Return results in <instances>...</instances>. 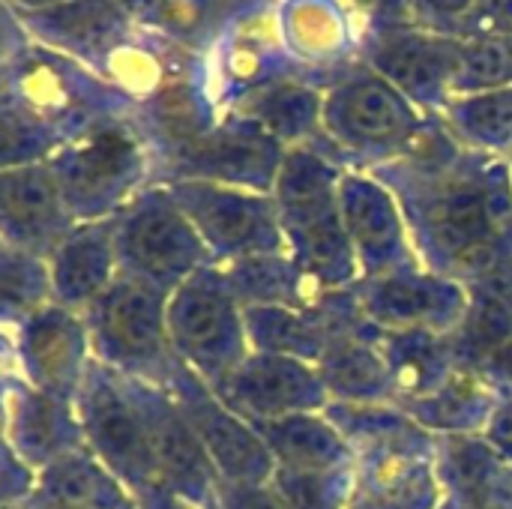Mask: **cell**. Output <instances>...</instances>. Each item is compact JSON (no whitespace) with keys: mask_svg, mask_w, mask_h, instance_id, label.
Listing matches in <instances>:
<instances>
[{"mask_svg":"<svg viewBox=\"0 0 512 509\" xmlns=\"http://www.w3.org/2000/svg\"><path fill=\"white\" fill-rule=\"evenodd\" d=\"M48 168L75 222L114 219L144 192L141 147L123 126H87L51 153Z\"/></svg>","mask_w":512,"mask_h":509,"instance_id":"obj_7","label":"cell"},{"mask_svg":"<svg viewBox=\"0 0 512 509\" xmlns=\"http://www.w3.org/2000/svg\"><path fill=\"white\" fill-rule=\"evenodd\" d=\"M0 509H18V504H0Z\"/></svg>","mask_w":512,"mask_h":509,"instance_id":"obj_41","label":"cell"},{"mask_svg":"<svg viewBox=\"0 0 512 509\" xmlns=\"http://www.w3.org/2000/svg\"><path fill=\"white\" fill-rule=\"evenodd\" d=\"M168 336L177 360L213 393L252 354L243 306L219 264L192 273L168 297Z\"/></svg>","mask_w":512,"mask_h":509,"instance_id":"obj_6","label":"cell"},{"mask_svg":"<svg viewBox=\"0 0 512 509\" xmlns=\"http://www.w3.org/2000/svg\"><path fill=\"white\" fill-rule=\"evenodd\" d=\"M177 509H195V507H186V504H180V507H177Z\"/></svg>","mask_w":512,"mask_h":509,"instance_id":"obj_42","label":"cell"},{"mask_svg":"<svg viewBox=\"0 0 512 509\" xmlns=\"http://www.w3.org/2000/svg\"><path fill=\"white\" fill-rule=\"evenodd\" d=\"M6 114V81H3V75H0V117Z\"/></svg>","mask_w":512,"mask_h":509,"instance_id":"obj_40","label":"cell"},{"mask_svg":"<svg viewBox=\"0 0 512 509\" xmlns=\"http://www.w3.org/2000/svg\"><path fill=\"white\" fill-rule=\"evenodd\" d=\"M216 396L246 423H267L291 414H321L330 405L327 387L312 363L258 351L240 363V369L216 390Z\"/></svg>","mask_w":512,"mask_h":509,"instance_id":"obj_13","label":"cell"},{"mask_svg":"<svg viewBox=\"0 0 512 509\" xmlns=\"http://www.w3.org/2000/svg\"><path fill=\"white\" fill-rule=\"evenodd\" d=\"M117 273L120 264L114 246V219L78 222L48 258L51 300L84 315L87 306L102 291H108Z\"/></svg>","mask_w":512,"mask_h":509,"instance_id":"obj_18","label":"cell"},{"mask_svg":"<svg viewBox=\"0 0 512 509\" xmlns=\"http://www.w3.org/2000/svg\"><path fill=\"white\" fill-rule=\"evenodd\" d=\"M276 468L285 471H336L354 465V453L327 414H291L282 420L252 423Z\"/></svg>","mask_w":512,"mask_h":509,"instance_id":"obj_22","label":"cell"},{"mask_svg":"<svg viewBox=\"0 0 512 509\" xmlns=\"http://www.w3.org/2000/svg\"><path fill=\"white\" fill-rule=\"evenodd\" d=\"M222 273L243 309L249 306H282V309H315L324 294L285 252L282 255H252L222 264Z\"/></svg>","mask_w":512,"mask_h":509,"instance_id":"obj_25","label":"cell"},{"mask_svg":"<svg viewBox=\"0 0 512 509\" xmlns=\"http://www.w3.org/2000/svg\"><path fill=\"white\" fill-rule=\"evenodd\" d=\"M339 210L360 264V279L420 264L402 207L384 186L366 177H339Z\"/></svg>","mask_w":512,"mask_h":509,"instance_id":"obj_16","label":"cell"},{"mask_svg":"<svg viewBox=\"0 0 512 509\" xmlns=\"http://www.w3.org/2000/svg\"><path fill=\"white\" fill-rule=\"evenodd\" d=\"M36 486V474L15 456L0 432V504H24Z\"/></svg>","mask_w":512,"mask_h":509,"instance_id":"obj_34","label":"cell"},{"mask_svg":"<svg viewBox=\"0 0 512 509\" xmlns=\"http://www.w3.org/2000/svg\"><path fill=\"white\" fill-rule=\"evenodd\" d=\"M3 435L15 456L33 471H45L57 459L84 450V429L75 402H63L30 387L18 372L3 384Z\"/></svg>","mask_w":512,"mask_h":509,"instance_id":"obj_15","label":"cell"},{"mask_svg":"<svg viewBox=\"0 0 512 509\" xmlns=\"http://www.w3.org/2000/svg\"><path fill=\"white\" fill-rule=\"evenodd\" d=\"M75 225L48 162L0 171V243L48 261Z\"/></svg>","mask_w":512,"mask_h":509,"instance_id":"obj_17","label":"cell"},{"mask_svg":"<svg viewBox=\"0 0 512 509\" xmlns=\"http://www.w3.org/2000/svg\"><path fill=\"white\" fill-rule=\"evenodd\" d=\"M12 339L18 375L30 387L63 402L78 399L93 363L84 315L48 303L27 324H21Z\"/></svg>","mask_w":512,"mask_h":509,"instance_id":"obj_14","label":"cell"},{"mask_svg":"<svg viewBox=\"0 0 512 509\" xmlns=\"http://www.w3.org/2000/svg\"><path fill=\"white\" fill-rule=\"evenodd\" d=\"M57 147L60 141L48 123H39L24 114L0 117V171L48 162Z\"/></svg>","mask_w":512,"mask_h":509,"instance_id":"obj_29","label":"cell"},{"mask_svg":"<svg viewBox=\"0 0 512 509\" xmlns=\"http://www.w3.org/2000/svg\"><path fill=\"white\" fill-rule=\"evenodd\" d=\"M270 486L288 509H348L354 498V465L336 471L276 468Z\"/></svg>","mask_w":512,"mask_h":509,"instance_id":"obj_28","label":"cell"},{"mask_svg":"<svg viewBox=\"0 0 512 509\" xmlns=\"http://www.w3.org/2000/svg\"><path fill=\"white\" fill-rule=\"evenodd\" d=\"M126 381L144 417L147 438L168 492L186 507L216 509L222 480L171 390L147 381Z\"/></svg>","mask_w":512,"mask_h":509,"instance_id":"obj_12","label":"cell"},{"mask_svg":"<svg viewBox=\"0 0 512 509\" xmlns=\"http://www.w3.org/2000/svg\"><path fill=\"white\" fill-rule=\"evenodd\" d=\"M261 120H264V129H270L273 135H297L312 120V99L306 93H297V90L273 96L264 105Z\"/></svg>","mask_w":512,"mask_h":509,"instance_id":"obj_33","label":"cell"},{"mask_svg":"<svg viewBox=\"0 0 512 509\" xmlns=\"http://www.w3.org/2000/svg\"><path fill=\"white\" fill-rule=\"evenodd\" d=\"M168 297L135 276L117 273L84 312L93 360L123 378L168 387L180 366L168 336Z\"/></svg>","mask_w":512,"mask_h":509,"instance_id":"obj_4","label":"cell"},{"mask_svg":"<svg viewBox=\"0 0 512 509\" xmlns=\"http://www.w3.org/2000/svg\"><path fill=\"white\" fill-rule=\"evenodd\" d=\"M429 3H435V6H441V9H459V6H465L468 0H429Z\"/></svg>","mask_w":512,"mask_h":509,"instance_id":"obj_39","label":"cell"},{"mask_svg":"<svg viewBox=\"0 0 512 509\" xmlns=\"http://www.w3.org/2000/svg\"><path fill=\"white\" fill-rule=\"evenodd\" d=\"M324 414L354 453L348 509H438V435L396 405L330 402Z\"/></svg>","mask_w":512,"mask_h":509,"instance_id":"obj_2","label":"cell"},{"mask_svg":"<svg viewBox=\"0 0 512 509\" xmlns=\"http://www.w3.org/2000/svg\"><path fill=\"white\" fill-rule=\"evenodd\" d=\"M465 120L474 135L486 141H504L512 135V90L480 96L465 108Z\"/></svg>","mask_w":512,"mask_h":509,"instance_id":"obj_31","label":"cell"},{"mask_svg":"<svg viewBox=\"0 0 512 509\" xmlns=\"http://www.w3.org/2000/svg\"><path fill=\"white\" fill-rule=\"evenodd\" d=\"M243 324L252 351L297 357L315 366L333 330V291L306 312L282 306H249L243 309Z\"/></svg>","mask_w":512,"mask_h":509,"instance_id":"obj_24","label":"cell"},{"mask_svg":"<svg viewBox=\"0 0 512 509\" xmlns=\"http://www.w3.org/2000/svg\"><path fill=\"white\" fill-rule=\"evenodd\" d=\"M75 411L87 450L129 489L138 509L180 507L162 483L144 417L123 375L93 360L75 399Z\"/></svg>","mask_w":512,"mask_h":509,"instance_id":"obj_5","label":"cell"},{"mask_svg":"<svg viewBox=\"0 0 512 509\" xmlns=\"http://www.w3.org/2000/svg\"><path fill=\"white\" fill-rule=\"evenodd\" d=\"M51 300L48 261L0 243V330L15 336Z\"/></svg>","mask_w":512,"mask_h":509,"instance_id":"obj_27","label":"cell"},{"mask_svg":"<svg viewBox=\"0 0 512 509\" xmlns=\"http://www.w3.org/2000/svg\"><path fill=\"white\" fill-rule=\"evenodd\" d=\"M501 396L471 369L459 366L432 393L399 405L432 435H483Z\"/></svg>","mask_w":512,"mask_h":509,"instance_id":"obj_21","label":"cell"},{"mask_svg":"<svg viewBox=\"0 0 512 509\" xmlns=\"http://www.w3.org/2000/svg\"><path fill=\"white\" fill-rule=\"evenodd\" d=\"M276 213L288 258L324 291L360 282V264L339 210V174L315 156L294 153L276 177Z\"/></svg>","mask_w":512,"mask_h":509,"instance_id":"obj_3","label":"cell"},{"mask_svg":"<svg viewBox=\"0 0 512 509\" xmlns=\"http://www.w3.org/2000/svg\"><path fill=\"white\" fill-rule=\"evenodd\" d=\"M0 369L3 372H18V360H15V339L9 333L0 330Z\"/></svg>","mask_w":512,"mask_h":509,"instance_id":"obj_38","label":"cell"},{"mask_svg":"<svg viewBox=\"0 0 512 509\" xmlns=\"http://www.w3.org/2000/svg\"><path fill=\"white\" fill-rule=\"evenodd\" d=\"M387 72L411 87V90H432L441 84V75H444V60L438 51H426V48H402V51H390L387 54Z\"/></svg>","mask_w":512,"mask_h":509,"instance_id":"obj_30","label":"cell"},{"mask_svg":"<svg viewBox=\"0 0 512 509\" xmlns=\"http://www.w3.org/2000/svg\"><path fill=\"white\" fill-rule=\"evenodd\" d=\"M468 288V309L447 336L459 366L477 372L512 336V270L480 279Z\"/></svg>","mask_w":512,"mask_h":509,"instance_id":"obj_23","label":"cell"},{"mask_svg":"<svg viewBox=\"0 0 512 509\" xmlns=\"http://www.w3.org/2000/svg\"><path fill=\"white\" fill-rule=\"evenodd\" d=\"M114 246L120 273L165 294L177 291L192 273L213 264L201 234L180 210L168 186L144 189L114 216Z\"/></svg>","mask_w":512,"mask_h":509,"instance_id":"obj_8","label":"cell"},{"mask_svg":"<svg viewBox=\"0 0 512 509\" xmlns=\"http://www.w3.org/2000/svg\"><path fill=\"white\" fill-rule=\"evenodd\" d=\"M216 509H288L282 498L273 492V486H258V489H243V486H219V501Z\"/></svg>","mask_w":512,"mask_h":509,"instance_id":"obj_35","label":"cell"},{"mask_svg":"<svg viewBox=\"0 0 512 509\" xmlns=\"http://www.w3.org/2000/svg\"><path fill=\"white\" fill-rule=\"evenodd\" d=\"M438 509H492L489 501L477 492H468V489H441V504Z\"/></svg>","mask_w":512,"mask_h":509,"instance_id":"obj_37","label":"cell"},{"mask_svg":"<svg viewBox=\"0 0 512 509\" xmlns=\"http://www.w3.org/2000/svg\"><path fill=\"white\" fill-rule=\"evenodd\" d=\"M402 216L417 261L435 276L474 285L512 270V186L501 168L441 177Z\"/></svg>","mask_w":512,"mask_h":509,"instance_id":"obj_1","label":"cell"},{"mask_svg":"<svg viewBox=\"0 0 512 509\" xmlns=\"http://www.w3.org/2000/svg\"><path fill=\"white\" fill-rule=\"evenodd\" d=\"M462 75L471 84H501L512 75V51L501 42H480L465 54Z\"/></svg>","mask_w":512,"mask_h":509,"instance_id":"obj_32","label":"cell"},{"mask_svg":"<svg viewBox=\"0 0 512 509\" xmlns=\"http://www.w3.org/2000/svg\"><path fill=\"white\" fill-rule=\"evenodd\" d=\"M339 120L345 135L366 144L405 141L414 129V114L405 99L381 81L354 84L342 99Z\"/></svg>","mask_w":512,"mask_h":509,"instance_id":"obj_26","label":"cell"},{"mask_svg":"<svg viewBox=\"0 0 512 509\" xmlns=\"http://www.w3.org/2000/svg\"><path fill=\"white\" fill-rule=\"evenodd\" d=\"M168 192L201 234L213 264L285 252L273 195L204 180H171Z\"/></svg>","mask_w":512,"mask_h":509,"instance_id":"obj_9","label":"cell"},{"mask_svg":"<svg viewBox=\"0 0 512 509\" xmlns=\"http://www.w3.org/2000/svg\"><path fill=\"white\" fill-rule=\"evenodd\" d=\"M165 390H171V396L183 408L222 483L243 489L273 483L276 459L261 441V435L252 429V423H246L228 405H222L219 396L195 372H189L180 363Z\"/></svg>","mask_w":512,"mask_h":509,"instance_id":"obj_10","label":"cell"},{"mask_svg":"<svg viewBox=\"0 0 512 509\" xmlns=\"http://www.w3.org/2000/svg\"><path fill=\"white\" fill-rule=\"evenodd\" d=\"M351 291L366 321L387 333L426 330L450 336L468 309L465 285L435 276L420 264L360 279Z\"/></svg>","mask_w":512,"mask_h":509,"instance_id":"obj_11","label":"cell"},{"mask_svg":"<svg viewBox=\"0 0 512 509\" xmlns=\"http://www.w3.org/2000/svg\"><path fill=\"white\" fill-rule=\"evenodd\" d=\"M21 509H138L129 489L84 447L36 474Z\"/></svg>","mask_w":512,"mask_h":509,"instance_id":"obj_20","label":"cell"},{"mask_svg":"<svg viewBox=\"0 0 512 509\" xmlns=\"http://www.w3.org/2000/svg\"><path fill=\"white\" fill-rule=\"evenodd\" d=\"M270 135L198 138L177 150V180H204L234 189H267L279 177V156Z\"/></svg>","mask_w":512,"mask_h":509,"instance_id":"obj_19","label":"cell"},{"mask_svg":"<svg viewBox=\"0 0 512 509\" xmlns=\"http://www.w3.org/2000/svg\"><path fill=\"white\" fill-rule=\"evenodd\" d=\"M483 438H486V444H489L504 462H510L512 465V396H504V399L498 402V408H495V414H492V420H489Z\"/></svg>","mask_w":512,"mask_h":509,"instance_id":"obj_36","label":"cell"}]
</instances>
